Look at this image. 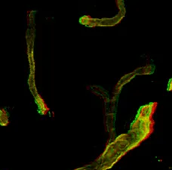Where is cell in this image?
<instances>
[{"label":"cell","instance_id":"obj_1","mask_svg":"<svg viewBox=\"0 0 172 170\" xmlns=\"http://www.w3.org/2000/svg\"><path fill=\"white\" fill-rule=\"evenodd\" d=\"M170 87H171V89H170L171 90V89H172V80H171V82H170Z\"/></svg>","mask_w":172,"mask_h":170}]
</instances>
